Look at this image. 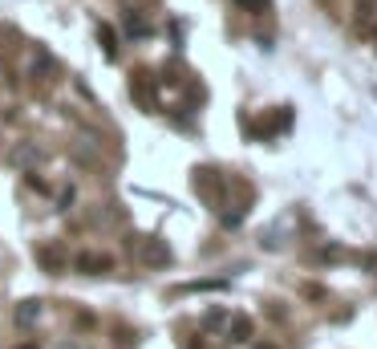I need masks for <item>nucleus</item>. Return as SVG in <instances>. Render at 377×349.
Returning a JSON list of instances; mask_svg holds the SVG:
<instances>
[{"label":"nucleus","mask_w":377,"mask_h":349,"mask_svg":"<svg viewBox=\"0 0 377 349\" xmlns=\"http://www.w3.org/2000/svg\"><path fill=\"white\" fill-rule=\"evenodd\" d=\"M183 349H203V341H187V345H183Z\"/></svg>","instance_id":"nucleus-21"},{"label":"nucleus","mask_w":377,"mask_h":349,"mask_svg":"<svg viewBox=\"0 0 377 349\" xmlns=\"http://www.w3.org/2000/svg\"><path fill=\"white\" fill-rule=\"evenodd\" d=\"M365 264H369V272H373V276H377V256H369V260H365Z\"/></svg>","instance_id":"nucleus-20"},{"label":"nucleus","mask_w":377,"mask_h":349,"mask_svg":"<svg viewBox=\"0 0 377 349\" xmlns=\"http://www.w3.org/2000/svg\"><path fill=\"white\" fill-rule=\"evenodd\" d=\"M41 159H45V150L37 147V142H17V147L8 150V166H17V171H37Z\"/></svg>","instance_id":"nucleus-4"},{"label":"nucleus","mask_w":377,"mask_h":349,"mask_svg":"<svg viewBox=\"0 0 377 349\" xmlns=\"http://www.w3.org/2000/svg\"><path fill=\"white\" fill-rule=\"evenodd\" d=\"M29 69H33V78H37L41 85H53L57 78H61V66H57V57H53V53L45 49V45H37L33 66H29Z\"/></svg>","instance_id":"nucleus-3"},{"label":"nucleus","mask_w":377,"mask_h":349,"mask_svg":"<svg viewBox=\"0 0 377 349\" xmlns=\"http://www.w3.org/2000/svg\"><path fill=\"white\" fill-rule=\"evenodd\" d=\"M37 264L57 276V272H66V268H69V256H66L61 244H41V248H37Z\"/></svg>","instance_id":"nucleus-6"},{"label":"nucleus","mask_w":377,"mask_h":349,"mask_svg":"<svg viewBox=\"0 0 377 349\" xmlns=\"http://www.w3.org/2000/svg\"><path fill=\"white\" fill-rule=\"evenodd\" d=\"M228 341H235V345H247V341H252V321H247V317H231L228 321Z\"/></svg>","instance_id":"nucleus-8"},{"label":"nucleus","mask_w":377,"mask_h":349,"mask_svg":"<svg viewBox=\"0 0 377 349\" xmlns=\"http://www.w3.org/2000/svg\"><path fill=\"white\" fill-rule=\"evenodd\" d=\"M280 126H288V114H268L264 122H256V126H247V130L256 134V138H272V134H276Z\"/></svg>","instance_id":"nucleus-9"},{"label":"nucleus","mask_w":377,"mask_h":349,"mask_svg":"<svg viewBox=\"0 0 377 349\" xmlns=\"http://www.w3.org/2000/svg\"><path fill=\"white\" fill-rule=\"evenodd\" d=\"M219 325H228V313L223 309H207L203 313V329H219Z\"/></svg>","instance_id":"nucleus-15"},{"label":"nucleus","mask_w":377,"mask_h":349,"mask_svg":"<svg viewBox=\"0 0 377 349\" xmlns=\"http://www.w3.org/2000/svg\"><path fill=\"white\" fill-rule=\"evenodd\" d=\"M25 183L33 187V191H49V183H45V179H37V175H25Z\"/></svg>","instance_id":"nucleus-17"},{"label":"nucleus","mask_w":377,"mask_h":349,"mask_svg":"<svg viewBox=\"0 0 377 349\" xmlns=\"http://www.w3.org/2000/svg\"><path fill=\"white\" fill-rule=\"evenodd\" d=\"M223 288H228V281H191L179 293H223Z\"/></svg>","instance_id":"nucleus-12"},{"label":"nucleus","mask_w":377,"mask_h":349,"mask_svg":"<svg viewBox=\"0 0 377 349\" xmlns=\"http://www.w3.org/2000/svg\"><path fill=\"white\" fill-rule=\"evenodd\" d=\"M98 45H101V53H106L110 61L118 57V33L110 29V25H98Z\"/></svg>","instance_id":"nucleus-11"},{"label":"nucleus","mask_w":377,"mask_h":349,"mask_svg":"<svg viewBox=\"0 0 377 349\" xmlns=\"http://www.w3.org/2000/svg\"><path fill=\"white\" fill-rule=\"evenodd\" d=\"M37 317H41V300H20V305H17V325H20V329L37 325Z\"/></svg>","instance_id":"nucleus-10"},{"label":"nucleus","mask_w":377,"mask_h":349,"mask_svg":"<svg viewBox=\"0 0 377 349\" xmlns=\"http://www.w3.org/2000/svg\"><path fill=\"white\" fill-rule=\"evenodd\" d=\"M126 248L138 252V260L150 264V268H166V264H171V248H166V240H159V235H147V240L130 235V240H126Z\"/></svg>","instance_id":"nucleus-1"},{"label":"nucleus","mask_w":377,"mask_h":349,"mask_svg":"<svg viewBox=\"0 0 377 349\" xmlns=\"http://www.w3.org/2000/svg\"><path fill=\"white\" fill-rule=\"evenodd\" d=\"M304 297H316V300H321V297H325V288H321V284H304Z\"/></svg>","instance_id":"nucleus-18"},{"label":"nucleus","mask_w":377,"mask_h":349,"mask_svg":"<svg viewBox=\"0 0 377 349\" xmlns=\"http://www.w3.org/2000/svg\"><path fill=\"white\" fill-rule=\"evenodd\" d=\"M53 349H94V345H85V341H78V337H69V341H57Z\"/></svg>","instance_id":"nucleus-16"},{"label":"nucleus","mask_w":377,"mask_h":349,"mask_svg":"<svg viewBox=\"0 0 377 349\" xmlns=\"http://www.w3.org/2000/svg\"><path fill=\"white\" fill-rule=\"evenodd\" d=\"M0 78H4V66H0Z\"/></svg>","instance_id":"nucleus-23"},{"label":"nucleus","mask_w":377,"mask_h":349,"mask_svg":"<svg viewBox=\"0 0 377 349\" xmlns=\"http://www.w3.org/2000/svg\"><path fill=\"white\" fill-rule=\"evenodd\" d=\"M126 33H130V37H147V33H150V25H147L142 17H138L134 8L126 13Z\"/></svg>","instance_id":"nucleus-13"},{"label":"nucleus","mask_w":377,"mask_h":349,"mask_svg":"<svg viewBox=\"0 0 377 349\" xmlns=\"http://www.w3.org/2000/svg\"><path fill=\"white\" fill-rule=\"evenodd\" d=\"M73 268H78L82 276H101V272L114 268V260H110L106 252H78V256H73Z\"/></svg>","instance_id":"nucleus-5"},{"label":"nucleus","mask_w":377,"mask_h":349,"mask_svg":"<svg viewBox=\"0 0 377 349\" xmlns=\"http://www.w3.org/2000/svg\"><path fill=\"white\" fill-rule=\"evenodd\" d=\"M13 349H37V345H33V341H25V345H13Z\"/></svg>","instance_id":"nucleus-22"},{"label":"nucleus","mask_w":377,"mask_h":349,"mask_svg":"<svg viewBox=\"0 0 377 349\" xmlns=\"http://www.w3.org/2000/svg\"><path fill=\"white\" fill-rule=\"evenodd\" d=\"M252 349H280V345H272V341H256Z\"/></svg>","instance_id":"nucleus-19"},{"label":"nucleus","mask_w":377,"mask_h":349,"mask_svg":"<svg viewBox=\"0 0 377 349\" xmlns=\"http://www.w3.org/2000/svg\"><path fill=\"white\" fill-rule=\"evenodd\" d=\"M191 183H195V191H199L207 203H211V207H219V203H223V179H219V171H211V166H199Z\"/></svg>","instance_id":"nucleus-2"},{"label":"nucleus","mask_w":377,"mask_h":349,"mask_svg":"<svg viewBox=\"0 0 377 349\" xmlns=\"http://www.w3.org/2000/svg\"><path fill=\"white\" fill-rule=\"evenodd\" d=\"M235 4H240L244 13H252V17H264V13L272 8V0H235Z\"/></svg>","instance_id":"nucleus-14"},{"label":"nucleus","mask_w":377,"mask_h":349,"mask_svg":"<svg viewBox=\"0 0 377 349\" xmlns=\"http://www.w3.org/2000/svg\"><path fill=\"white\" fill-rule=\"evenodd\" d=\"M130 94H134V102L142 106V110H159V98H154V82H150V73H134L130 78Z\"/></svg>","instance_id":"nucleus-7"}]
</instances>
